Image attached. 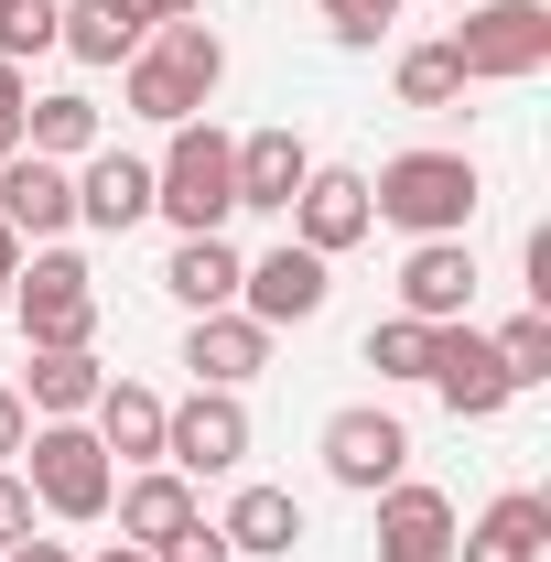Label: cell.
<instances>
[{"label":"cell","mask_w":551,"mask_h":562,"mask_svg":"<svg viewBox=\"0 0 551 562\" xmlns=\"http://www.w3.org/2000/svg\"><path fill=\"white\" fill-rule=\"evenodd\" d=\"M216 87H227V33L216 22H151L140 55L120 66V109L151 131H184L216 109Z\"/></svg>","instance_id":"cell-1"},{"label":"cell","mask_w":551,"mask_h":562,"mask_svg":"<svg viewBox=\"0 0 551 562\" xmlns=\"http://www.w3.org/2000/svg\"><path fill=\"white\" fill-rule=\"evenodd\" d=\"M476 206H486L476 151H390V162L368 173V216L401 227V238H465Z\"/></svg>","instance_id":"cell-2"},{"label":"cell","mask_w":551,"mask_h":562,"mask_svg":"<svg viewBox=\"0 0 551 562\" xmlns=\"http://www.w3.org/2000/svg\"><path fill=\"white\" fill-rule=\"evenodd\" d=\"M151 216H173V238H227L238 216V131L216 120H184L151 162Z\"/></svg>","instance_id":"cell-3"},{"label":"cell","mask_w":551,"mask_h":562,"mask_svg":"<svg viewBox=\"0 0 551 562\" xmlns=\"http://www.w3.org/2000/svg\"><path fill=\"white\" fill-rule=\"evenodd\" d=\"M22 487H33V508H44V519L87 530V519H109L120 465H109V443H98L87 422H33V443H22Z\"/></svg>","instance_id":"cell-4"},{"label":"cell","mask_w":551,"mask_h":562,"mask_svg":"<svg viewBox=\"0 0 551 562\" xmlns=\"http://www.w3.org/2000/svg\"><path fill=\"white\" fill-rule=\"evenodd\" d=\"M0 314L22 325V347H98V271L76 260L66 238L55 249H22V281H11Z\"/></svg>","instance_id":"cell-5"},{"label":"cell","mask_w":551,"mask_h":562,"mask_svg":"<svg viewBox=\"0 0 551 562\" xmlns=\"http://www.w3.org/2000/svg\"><path fill=\"white\" fill-rule=\"evenodd\" d=\"M443 44H454L465 87H519L551 66V0H476V11H454Z\"/></svg>","instance_id":"cell-6"},{"label":"cell","mask_w":551,"mask_h":562,"mask_svg":"<svg viewBox=\"0 0 551 562\" xmlns=\"http://www.w3.org/2000/svg\"><path fill=\"white\" fill-rule=\"evenodd\" d=\"M162 465L173 476H238L249 465V390H195V401H162Z\"/></svg>","instance_id":"cell-7"},{"label":"cell","mask_w":551,"mask_h":562,"mask_svg":"<svg viewBox=\"0 0 551 562\" xmlns=\"http://www.w3.org/2000/svg\"><path fill=\"white\" fill-rule=\"evenodd\" d=\"M325 476H336L346 497H379L412 476V422L379 412V401H346V412H325Z\"/></svg>","instance_id":"cell-8"},{"label":"cell","mask_w":551,"mask_h":562,"mask_svg":"<svg viewBox=\"0 0 551 562\" xmlns=\"http://www.w3.org/2000/svg\"><path fill=\"white\" fill-rule=\"evenodd\" d=\"M421 390H432L454 422H497L508 401H519L497 336H476V314H465V325H432V368H421Z\"/></svg>","instance_id":"cell-9"},{"label":"cell","mask_w":551,"mask_h":562,"mask_svg":"<svg viewBox=\"0 0 551 562\" xmlns=\"http://www.w3.org/2000/svg\"><path fill=\"white\" fill-rule=\"evenodd\" d=\"M325 303H336V260H314L303 238H281V249H260V260L238 271V314L271 325V336L281 325H314Z\"/></svg>","instance_id":"cell-10"},{"label":"cell","mask_w":551,"mask_h":562,"mask_svg":"<svg viewBox=\"0 0 551 562\" xmlns=\"http://www.w3.org/2000/svg\"><path fill=\"white\" fill-rule=\"evenodd\" d=\"M0 227L22 249H55L76 227V162H44V151H11L0 162Z\"/></svg>","instance_id":"cell-11"},{"label":"cell","mask_w":551,"mask_h":562,"mask_svg":"<svg viewBox=\"0 0 551 562\" xmlns=\"http://www.w3.org/2000/svg\"><path fill=\"white\" fill-rule=\"evenodd\" d=\"M368 227H379V216H368V173H357V162H314L303 195H292V238H303L314 260H346Z\"/></svg>","instance_id":"cell-12"},{"label":"cell","mask_w":551,"mask_h":562,"mask_svg":"<svg viewBox=\"0 0 551 562\" xmlns=\"http://www.w3.org/2000/svg\"><path fill=\"white\" fill-rule=\"evenodd\" d=\"M401 314L412 325H465L476 314V249L465 238H412L401 249Z\"/></svg>","instance_id":"cell-13"},{"label":"cell","mask_w":551,"mask_h":562,"mask_svg":"<svg viewBox=\"0 0 551 562\" xmlns=\"http://www.w3.org/2000/svg\"><path fill=\"white\" fill-rule=\"evenodd\" d=\"M140 216H151V162H140V151H120V140H98V151L76 162V227L131 238Z\"/></svg>","instance_id":"cell-14"},{"label":"cell","mask_w":551,"mask_h":562,"mask_svg":"<svg viewBox=\"0 0 551 562\" xmlns=\"http://www.w3.org/2000/svg\"><path fill=\"white\" fill-rule=\"evenodd\" d=\"M303 173H314V140L292 131V120H271V131H238V216H292Z\"/></svg>","instance_id":"cell-15"},{"label":"cell","mask_w":551,"mask_h":562,"mask_svg":"<svg viewBox=\"0 0 551 562\" xmlns=\"http://www.w3.org/2000/svg\"><path fill=\"white\" fill-rule=\"evenodd\" d=\"M454 497L401 476V487H379V562H454Z\"/></svg>","instance_id":"cell-16"},{"label":"cell","mask_w":551,"mask_h":562,"mask_svg":"<svg viewBox=\"0 0 551 562\" xmlns=\"http://www.w3.org/2000/svg\"><path fill=\"white\" fill-rule=\"evenodd\" d=\"M541 552H551V497H541V487L486 497L476 519L454 530V562H541Z\"/></svg>","instance_id":"cell-17"},{"label":"cell","mask_w":551,"mask_h":562,"mask_svg":"<svg viewBox=\"0 0 551 562\" xmlns=\"http://www.w3.org/2000/svg\"><path fill=\"white\" fill-rule=\"evenodd\" d=\"M109 508H120V541H140V552H162L173 530H195V519H206V497H195V476H173V465H131Z\"/></svg>","instance_id":"cell-18"},{"label":"cell","mask_w":551,"mask_h":562,"mask_svg":"<svg viewBox=\"0 0 551 562\" xmlns=\"http://www.w3.org/2000/svg\"><path fill=\"white\" fill-rule=\"evenodd\" d=\"M184 368H195V390H249L271 368V325H249L238 303L227 314H195L184 325Z\"/></svg>","instance_id":"cell-19"},{"label":"cell","mask_w":551,"mask_h":562,"mask_svg":"<svg viewBox=\"0 0 551 562\" xmlns=\"http://www.w3.org/2000/svg\"><path fill=\"white\" fill-rule=\"evenodd\" d=\"M216 530H227V552H238V562H292V541H303V497L249 476V487L216 508Z\"/></svg>","instance_id":"cell-20"},{"label":"cell","mask_w":551,"mask_h":562,"mask_svg":"<svg viewBox=\"0 0 551 562\" xmlns=\"http://www.w3.org/2000/svg\"><path fill=\"white\" fill-rule=\"evenodd\" d=\"M98 390H109L98 347H33V357H22V412H33V422H87Z\"/></svg>","instance_id":"cell-21"},{"label":"cell","mask_w":551,"mask_h":562,"mask_svg":"<svg viewBox=\"0 0 551 562\" xmlns=\"http://www.w3.org/2000/svg\"><path fill=\"white\" fill-rule=\"evenodd\" d=\"M87 432L109 443V465H162V390H140V379H109V390L87 401Z\"/></svg>","instance_id":"cell-22"},{"label":"cell","mask_w":551,"mask_h":562,"mask_svg":"<svg viewBox=\"0 0 551 562\" xmlns=\"http://www.w3.org/2000/svg\"><path fill=\"white\" fill-rule=\"evenodd\" d=\"M98 140H109V120H98L87 87H44V98L22 109V151H44V162H87Z\"/></svg>","instance_id":"cell-23"},{"label":"cell","mask_w":551,"mask_h":562,"mask_svg":"<svg viewBox=\"0 0 551 562\" xmlns=\"http://www.w3.org/2000/svg\"><path fill=\"white\" fill-rule=\"evenodd\" d=\"M238 271H249V260H238L227 238H173V260H162V292H173L184 314H227V303H238Z\"/></svg>","instance_id":"cell-24"},{"label":"cell","mask_w":551,"mask_h":562,"mask_svg":"<svg viewBox=\"0 0 551 562\" xmlns=\"http://www.w3.org/2000/svg\"><path fill=\"white\" fill-rule=\"evenodd\" d=\"M55 55H76V66H131L140 22L109 11V0H66V11H55Z\"/></svg>","instance_id":"cell-25"},{"label":"cell","mask_w":551,"mask_h":562,"mask_svg":"<svg viewBox=\"0 0 551 562\" xmlns=\"http://www.w3.org/2000/svg\"><path fill=\"white\" fill-rule=\"evenodd\" d=\"M390 87H401V109H454V98H465V66H454V44L432 33V44H401Z\"/></svg>","instance_id":"cell-26"},{"label":"cell","mask_w":551,"mask_h":562,"mask_svg":"<svg viewBox=\"0 0 551 562\" xmlns=\"http://www.w3.org/2000/svg\"><path fill=\"white\" fill-rule=\"evenodd\" d=\"M368 368L421 390V368H432V325H412V314H379V325H368Z\"/></svg>","instance_id":"cell-27"},{"label":"cell","mask_w":551,"mask_h":562,"mask_svg":"<svg viewBox=\"0 0 551 562\" xmlns=\"http://www.w3.org/2000/svg\"><path fill=\"white\" fill-rule=\"evenodd\" d=\"M55 11H66V0H0V66L55 55Z\"/></svg>","instance_id":"cell-28"},{"label":"cell","mask_w":551,"mask_h":562,"mask_svg":"<svg viewBox=\"0 0 551 562\" xmlns=\"http://www.w3.org/2000/svg\"><path fill=\"white\" fill-rule=\"evenodd\" d=\"M497 357H508V390H541L551 379V314H508L497 325Z\"/></svg>","instance_id":"cell-29"},{"label":"cell","mask_w":551,"mask_h":562,"mask_svg":"<svg viewBox=\"0 0 551 562\" xmlns=\"http://www.w3.org/2000/svg\"><path fill=\"white\" fill-rule=\"evenodd\" d=\"M314 11H325V33H336V44H379V33L401 22V0H314Z\"/></svg>","instance_id":"cell-30"},{"label":"cell","mask_w":551,"mask_h":562,"mask_svg":"<svg viewBox=\"0 0 551 562\" xmlns=\"http://www.w3.org/2000/svg\"><path fill=\"white\" fill-rule=\"evenodd\" d=\"M33 519H44V508H33V487H22V465H0V552L33 541Z\"/></svg>","instance_id":"cell-31"},{"label":"cell","mask_w":551,"mask_h":562,"mask_svg":"<svg viewBox=\"0 0 551 562\" xmlns=\"http://www.w3.org/2000/svg\"><path fill=\"white\" fill-rule=\"evenodd\" d=\"M151 562H238V552H227V530H216V519H195V530H173Z\"/></svg>","instance_id":"cell-32"},{"label":"cell","mask_w":551,"mask_h":562,"mask_svg":"<svg viewBox=\"0 0 551 562\" xmlns=\"http://www.w3.org/2000/svg\"><path fill=\"white\" fill-rule=\"evenodd\" d=\"M22 109H33V76H22V66H0V162L22 151Z\"/></svg>","instance_id":"cell-33"},{"label":"cell","mask_w":551,"mask_h":562,"mask_svg":"<svg viewBox=\"0 0 551 562\" xmlns=\"http://www.w3.org/2000/svg\"><path fill=\"white\" fill-rule=\"evenodd\" d=\"M22 443H33V412H22V390H0V465H22Z\"/></svg>","instance_id":"cell-34"},{"label":"cell","mask_w":551,"mask_h":562,"mask_svg":"<svg viewBox=\"0 0 551 562\" xmlns=\"http://www.w3.org/2000/svg\"><path fill=\"white\" fill-rule=\"evenodd\" d=\"M109 11H131L140 33H151V22H195V11H206V0H109Z\"/></svg>","instance_id":"cell-35"},{"label":"cell","mask_w":551,"mask_h":562,"mask_svg":"<svg viewBox=\"0 0 551 562\" xmlns=\"http://www.w3.org/2000/svg\"><path fill=\"white\" fill-rule=\"evenodd\" d=\"M11 562H76L66 541H44V530H33V541H11Z\"/></svg>","instance_id":"cell-36"},{"label":"cell","mask_w":551,"mask_h":562,"mask_svg":"<svg viewBox=\"0 0 551 562\" xmlns=\"http://www.w3.org/2000/svg\"><path fill=\"white\" fill-rule=\"evenodd\" d=\"M11 281H22V238L0 227V303H11Z\"/></svg>","instance_id":"cell-37"},{"label":"cell","mask_w":551,"mask_h":562,"mask_svg":"<svg viewBox=\"0 0 551 562\" xmlns=\"http://www.w3.org/2000/svg\"><path fill=\"white\" fill-rule=\"evenodd\" d=\"M87 562H151V552H140V541H109V552H87Z\"/></svg>","instance_id":"cell-38"},{"label":"cell","mask_w":551,"mask_h":562,"mask_svg":"<svg viewBox=\"0 0 551 562\" xmlns=\"http://www.w3.org/2000/svg\"><path fill=\"white\" fill-rule=\"evenodd\" d=\"M443 11H476V0H443Z\"/></svg>","instance_id":"cell-39"}]
</instances>
